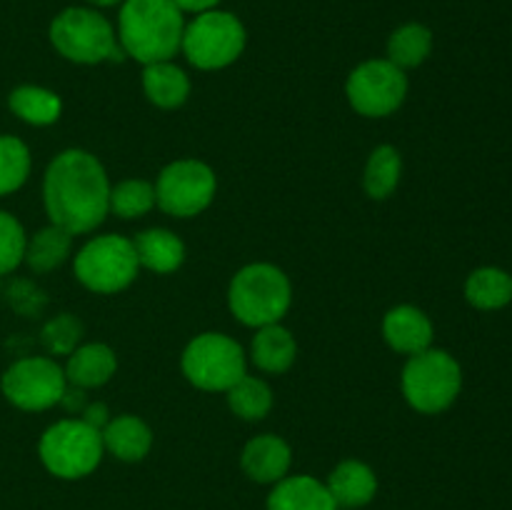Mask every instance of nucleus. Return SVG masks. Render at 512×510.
<instances>
[{"instance_id": "f257e3e1", "label": "nucleus", "mask_w": 512, "mask_h": 510, "mask_svg": "<svg viewBox=\"0 0 512 510\" xmlns=\"http://www.w3.org/2000/svg\"><path fill=\"white\" fill-rule=\"evenodd\" d=\"M43 200L53 225L70 235L90 233L110 213L108 173L88 150H63L45 170Z\"/></svg>"}, {"instance_id": "f03ea898", "label": "nucleus", "mask_w": 512, "mask_h": 510, "mask_svg": "<svg viewBox=\"0 0 512 510\" xmlns=\"http://www.w3.org/2000/svg\"><path fill=\"white\" fill-rule=\"evenodd\" d=\"M183 10L173 0H125L118 18V43L138 63L173 60L183 45Z\"/></svg>"}, {"instance_id": "7ed1b4c3", "label": "nucleus", "mask_w": 512, "mask_h": 510, "mask_svg": "<svg viewBox=\"0 0 512 510\" xmlns=\"http://www.w3.org/2000/svg\"><path fill=\"white\" fill-rule=\"evenodd\" d=\"M293 290L288 275L270 263L245 265L230 280L228 305L235 318L250 328L280 323L290 308Z\"/></svg>"}, {"instance_id": "20e7f679", "label": "nucleus", "mask_w": 512, "mask_h": 510, "mask_svg": "<svg viewBox=\"0 0 512 510\" xmlns=\"http://www.w3.org/2000/svg\"><path fill=\"white\" fill-rule=\"evenodd\" d=\"M463 388L460 363L440 348L410 355L403 368V395L418 413L435 415L448 410Z\"/></svg>"}, {"instance_id": "39448f33", "label": "nucleus", "mask_w": 512, "mask_h": 510, "mask_svg": "<svg viewBox=\"0 0 512 510\" xmlns=\"http://www.w3.org/2000/svg\"><path fill=\"white\" fill-rule=\"evenodd\" d=\"M50 43L65 60L83 65L103 60H123L125 53L115 40L108 20L90 8H68L50 23Z\"/></svg>"}, {"instance_id": "423d86ee", "label": "nucleus", "mask_w": 512, "mask_h": 510, "mask_svg": "<svg viewBox=\"0 0 512 510\" xmlns=\"http://www.w3.org/2000/svg\"><path fill=\"white\" fill-rule=\"evenodd\" d=\"M103 435L85 420L65 418L50 425L38 443L40 460L53 475L78 480L93 473L103 458Z\"/></svg>"}, {"instance_id": "0eeeda50", "label": "nucleus", "mask_w": 512, "mask_h": 510, "mask_svg": "<svg viewBox=\"0 0 512 510\" xmlns=\"http://www.w3.org/2000/svg\"><path fill=\"white\" fill-rule=\"evenodd\" d=\"M138 268L133 240L123 235H100L75 255V278L93 293H120L138 278Z\"/></svg>"}, {"instance_id": "6e6552de", "label": "nucleus", "mask_w": 512, "mask_h": 510, "mask_svg": "<svg viewBox=\"0 0 512 510\" xmlns=\"http://www.w3.org/2000/svg\"><path fill=\"white\" fill-rule=\"evenodd\" d=\"M183 53L195 68L220 70L240 58L245 48V28L233 13L205 10L185 25Z\"/></svg>"}, {"instance_id": "1a4fd4ad", "label": "nucleus", "mask_w": 512, "mask_h": 510, "mask_svg": "<svg viewBox=\"0 0 512 510\" xmlns=\"http://www.w3.org/2000/svg\"><path fill=\"white\" fill-rule=\"evenodd\" d=\"M183 373L200 390H230L245 375V353L223 333H203L183 350Z\"/></svg>"}, {"instance_id": "9d476101", "label": "nucleus", "mask_w": 512, "mask_h": 510, "mask_svg": "<svg viewBox=\"0 0 512 510\" xmlns=\"http://www.w3.org/2000/svg\"><path fill=\"white\" fill-rule=\"evenodd\" d=\"M215 185V173L203 160H175L158 175L155 203L175 218H193L213 203Z\"/></svg>"}, {"instance_id": "9b49d317", "label": "nucleus", "mask_w": 512, "mask_h": 510, "mask_svg": "<svg viewBox=\"0 0 512 510\" xmlns=\"http://www.w3.org/2000/svg\"><path fill=\"white\" fill-rule=\"evenodd\" d=\"M350 105L365 118H385L403 105L408 95L405 70L390 60H365L350 73L345 85Z\"/></svg>"}, {"instance_id": "f8f14e48", "label": "nucleus", "mask_w": 512, "mask_h": 510, "mask_svg": "<svg viewBox=\"0 0 512 510\" xmlns=\"http://www.w3.org/2000/svg\"><path fill=\"white\" fill-rule=\"evenodd\" d=\"M65 370L50 358H23L3 375V393L20 410H48L63 400Z\"/></svg>"}, {"instance_id": "ddd939ff", "label": "nucleus", "mask_w": 512, "mask_h": 510, "mask_svg": "<svg viewBox=\"0 0 512 510\" xmlns=\"http://www.w3.org/2000/svg\"><path fill=\"white\" fill-rule=\"evenodd\" d=\"M383 335L398 353L418 355L433 348V323L415 305H398L383 320Z\"/></svg>"}, {"instance_id": "4468645a", "label": "nucleus", "mask_w": 512, "mask_h": 510, "mask_svg": "<svg viewBox=\"0 0 512 510\" xmlns=\"http://www.w3.org/2000/svg\"><path fill=\"white\" fill-rule=\"evenodd\" d=\"M290 445L278 435H258V438L248 440L243 448L240 463H243L245 475L255 483H278L288 475L290 470Z\"/></svg>"}, {"instance_id": "2eb2a0df", "label": "nucleus", "mask_w": 512, "mask_h": 510, "mask_svg": "<svg viewBox=\"0 0 512 510\" xmlns=\"http://www.w3.org/2000/svg\"><path fill=\"white\" fill-rule=\"evenodd\" d=\"M268 510H338L328 485L310 475H293L275 483Z\"/></svg>"}, {"instance_id": "dca6fc26", "label": "nucleus", "mask_w": 512, "mask_h": 510, "mask_svg": "<svg viewBox=\"0 0 512 510\" xmlns=\"http://www.w3.org/2000/svg\"><path fill=\"white\" fill-rule=\"evenodd\" d=\"M325 485L338 508H363L378 493V478L360 460H343Z\"/></svg>"}, {"instance_id": "f3484780", "label": "nucleus", "mask_w": 512, "mask_h": 510, "mask_svg": "<svg viewBox=\"0 0 512 510\" xmlns=\"http://www.w3.org/2000/svg\"><path fill=\"white\" fill-rule=\"evenodd\" d=\"M100 435H103V448L125 463H138L153 448V433L138 415H120L108 420Z\"/></svg>"}, {"instance_id": "a211bd4d", "label": "nucleus", "mask_w": 512, "mask_h": 510, "mask_svg": "<svg viewBox=\"0 0 512 510\" xmlns=\"http://www.w3.org/2000/svg\"><path fill=\"white\" fill-rule=\"evenodd\" d=\"M115 368H118V360L113 350L103 343H90L68 355L65 380L73 388H98L113 378Z\"/></svg>"}, {"instance_id": "6ab92c4d", "label": "nucleus", "mask_w": 512, "mask_h": 510, "mask_svg": "<svg viewBox=\"0 0 512 510\" xmlns=\"http://www.w3.org/2000/svg\"><path fill=\"white\" fill-rule=\"evenodd\" d=\"M135 255L143 268L153 273H175L185 260V245L165 228H150L135 235Z\"/></svg>"}, {"instance_id": "aec40b11", "label": "nucleus", "mask_w": 512, "mask_h": 510, "mask_svg": "<svg viewBox=\"0 0 512 510\" xmlns=\"http://www.w3.org/2000/svg\"><path fill=\"white\" fill-rule=\"evenodd\" d=\"M143 90L150 103L158 105V108L173 110L180 108L188 100L190 80L170 60H165V63H150L143 70Z\"/></svg>"}, {"instance_id": "412c9836", "label": "nucleus", "mask_w": 512, "mask_h": 510, "mask_svg": "<svg viewBox=\"0 0 512 510\" xmlns=\"http://www.w3.org/2000/svg\"><path fill=\"white\" fill-rule=\"evenodd\" d=\"M298 345L288 328L280 323L263 325L253 340V363L265 373H285L295 363Z\"/></svg>"}, {"instance_id": "4be33fe9", "label": "nucleus", "mask_w": 512, "mask_h": 510, "mask_svg": "<svg viewBox=\"0 0 512 510\" xmlns=\"http://www.w3.org/2000/svg\"><path fill=\"white\" fill-rule=\"evenodd\" d=\"M465 298L478 310H500L512 303V275L508 270L485 265L465 280Z\"/></svg>"}, {"instance_id": "5701e85b", "label": "nucleus", "mask_w": 512, "mask_h": 510, "mask_svg": "<svg viewBox=\"0 0 512 510\" xmlns=\"http://www.w3.org/2000/svg\"><path fill=\"white\" fill-rule=\"evenodd\" d=\"M8 105L20 120L30 125H53L60 118V110H63L58 95L53 90L38 88V85H20V88H15L10 93Z\"/></svg>"}, {"instance_id": "b1692460", "label": "nucleus", "mask_w": 512, "mask_h": 510, "mask_svg": "<svg viewBox=\"0 0 512 510\" xmlns=\"http://www.w3.org/2000/svg\"><path fill=\"white\" fill-rule=\"evenodd\" d=\"M433 50V33L420 23H408L395 30L388 40V60L400 70L418 68Z\"/></svg>"}, {"instance_id": "393cba45", "label": "nucleus", "mask_w": 512, "mask_h": 510, "mask_svg": "<svg viewBox=\"0 0 512 510\" xmlns=\"http://www.w3.org/2000/svg\"><path fill=\"white\" fill-rule=\"evenodd\" d=\"M70 245H73V235L63 230L60 225H48L40 230L25 248V263L35 270V273H48V270L58 268L65 258L70 255Z\"/></svg>"}, {"instance_id": "a878e982", "label": "nucleus", "mask_w": 512, "mask_h": 510, "mask_svg": "<svg viewBox=\"0 0 512 510\" xmlns=\"http://www.w3.org/2000/svg\"><path fill=\"white\" fill-rule=\"evenodd\" d=\"M400 170H403V163H400V153L393 145H380V148H375L370 153L368 165H365V193L375 200L388 198L398 188Z\"/></svg>"}, {"instance_id": "bb28decb", "label": "nucleus", "mask_w": 512, "mask_h": 510, "mask_svg": "<svg viewBox=\"0 0 512 510\" xmlns=\"http://www.w3.org/2000/svg\"><path fill=\"white\" fill-rule=\"evenodd\" d=\"M228 393V405L235 415L243 420H263L273 408V393L268 383L245 373Z\"/></svg>"}, {"instance_id": "cd10ccee", "label": "nucleus", "mask_w": 512, "mask_h": 510, "mask_svg": "<svg viewBox=\"0 0 512 510\" xmlns=\"http://www.w3.org/2000/svg\"><path fill=\"white\" fill-rule=\"evenodd\" d=\"M155 208V185L148 180H123L110 188V210L118 218L133 220Z\"/></svg>"}, {"instance_id": "c85d7f7f", "label": "nucleus", "mask_w": 512, "mask_h": 510, "mask_svg": "<svg viewBox=\"0 0 512 510\" xmlns=\"http://www.w3.org/2000/svg\"><path fill=\"white\" fill-rule=\"evenodd\" d=\"M30 175L28 145L15 135H0V195L15 193Z\"/></svg>"}, {"instance_id": "c756f323", "label": "nucleus", "mask_w": 512, "mask_h": 510, "mask_svg": "<svg viewBox=\"0 0 512 510\" xmlns=\"http://www.w3.org/2000/svg\"><path fill=\"white\" fill-rule=\"evenodd\" d=\"M28 238L18 220L0 210V275L10 273L25 260Z\"/></svg>"}, {"instance_id": "7c9ffc66", "label": "nucleus", "mask_w": 512, "mask_h": 510, "mask_svg": "<svg viewBox=\"0 0 512 510\" xmlns=\"http://www.w3.org/2000/svg\"><path fill=\"white\" fill-rule=\"evenodd\" d=\"M83 338V325L70 313L58 315L43 328V343L53 355H70Z\"/></svg>"}, {"instance_id": "2f4dec72", "label": "nucleus", "mask_w": 512, "mask_h": 510, "mask_svg": "<svg viewBox=\"0 0 512 510\" xmlns=\"http://www.w3.org/2000/svg\"><path fill=\"white\" fill-rule=\"evenodd\" d=\"M83 420H85V423H88V425H93V428L103 430L105 425H108V408H105L103 403L88 405V408H85Z\"/></svg>"}, {"instance_id": "473e14b6", "label": "nucleus", "mask_w": 512, "mask_h": 510, "mask_svg": "<svg viewBox=\"0 0 512 510\" xmlns=\"http://www.w3.org/2000/svg\"><path fill=\"white\" fill-rule=\"evenodd\" d=\"M183 13H205V10H215L220 0H173Z\"/></svg>"}, {"instance_id": "72a5a7b5", "label": "nucleus", "mask_w": 512, "mask_h": 510, "mask_svg": "<svg viewBox=\"0 0 512 510\" xmlns=\"http://www.w3.org/2000/svg\"><path fill=\"white\" fill-rule=\"evenodd\" d=\"M88 3L103 5V8H108V5H118V3H123V0H88Z\"/></svg>"}]
</instances>
